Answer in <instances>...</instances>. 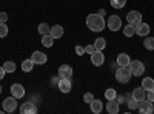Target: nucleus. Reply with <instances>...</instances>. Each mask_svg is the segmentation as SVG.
<instances>
[{
    "instance_id": "bb28decb",
    "label": "nucleus",
    "mask_w": 154,
    "mask_h": 114,
    "mask_svg": "<svg viewBox=\"0 0 154 114\" xmlns=\"http://www.w3.org/2000/svg\"><path fill=\"white\" fill-rule=\"evenodd\" d=\"M3 69H5L6 72H14V71H16V63L11 62V60H9V62H5V63H3Z\"/></svg>"
},
{
    "instance_id": "ea45409f",
    "label": "nucleus",
    "mask_w": 154,
    "mask_h": 114,
    "mask_svg": "<svg viewBox=\"0 0 154 114\" xmlns=\"http://www.w3.org/2000/svg\"><path fill=\"white\" fill-rule=\"evenodd\" d=\"M97 14H100L102 17H103V16L106 14V11H105V9H99V12H97Z\"/></svg>"
},
{
    "instance_id": "423d86ee",
    "label": "nucleus",
    "mask_w": 154,
    "mask_h": 114,
    "mask_svg": "<svg viewBox=\"0 0 154 114\" xmlns=\"http://www.w3.org/2000/svg\"><path fill=\"white\" fill-rule=\"evenodd\" d=\"M108 28L111 29V31H119L120 28H122V19L119 17V16H111L109 19H108Z\"/></svg>"
},
{
    "instance_id": "2f4dec72",
    "label": "nucleus",
    "mask_w": 154,
    "mask_h": 114,
    "mask_svg": "<svg viewBox=\"0 0 154 114\" xmlns=\"http://www.w3.org/2000/svg\"><path fill=\"white\" fill-rule=\"evenodd\" d=\"M93 100H94V96H93L91 93H85V94H83V102H85V103H91Z\"/></svg>"
},
{
    "instance_id": "79ce46f5",
    "label": "nucleus",
    "mask_w": 154,
    "mask_h": 114,
    "mask_svg": "<svg viewBox=\"0 0 154 114\" xmlns=\"http://www.w3.org/2000/svg\"><path fill=\"white\" fill-rule=\"evenodd\" d=\"M0 94H2V86H0Z\"/></svg>"
},
{
    "instance_id": "a211bd4d",
    "label": "nucleus",
    "mask_w": 154,
    "mask_h": 114,
    "mask_svg": "<svg viewBox=\"0 0 154 114\" xmlns=\"http://www.w3.org/2000/svg\"><path fill=\"white\" fill-rule=\"evenodd\" d=\"M89 106H91V111L94 114H99V112H102V109H103V103H102V100H97V99H94L93 102L89 103Z\"/></svg>"
},
{
    "instance_id": "393cba45",
    "label": "nucleus",
    "mask_w": 154,
    "mask_h": 114,
    "mask_svg": "<svg viewBox=\"0 0 154 114\" xmlns=\"http://www.w3.org/2000/svg\"><path fill=\"white\" fill-rule=\"evenodd\" d=\"M123 34H125V37H133V35L136 34V29H134V25H130V23H128L126 26L123 28Z\"/></svg>"
},
{
    "instance_id": "f3484780",
    "label": "nucleus",
    "mask_w": 154,
    "mask_h": 114,
    "mask_svg": "<svg viewBox=\"0 0 154 114\" xmlns=\"http://www.w3.org/2000/svg\"><path fill=\"white\" fill-rule=\"evenodd\" d=\"M130 62H131L130 56L125 54V53H120V54L117 56V65H119V66H128V65H130Z\"/></svg>"
},
{
    "instance_id": "ddd939ff",
    "label": "nucleus",
    "mask_w": 154,
    "mask_h": 114,
    "mask_svg": "<svg viewBox=\"0 0 154 114\" xmlns=\"http://www.w3.org/2000/svg\"><path fill=\"white\" fill-rule=\"evenodd\" d=\"M71 75H72V68L69 65L59 66V77L60 79H71Z\"/></svg>"
},
{
    "instance_id": "a19ab883",
    "label": "nucleus",
    "mask_w": 154,
    "mask_h": 114,
    "mask_svg": "<svg viewBox=\"0 0 154 114\" xmlns=\"http://www.w3.org/2000/svg\"><path fill=\"white\" fill-rule=\"evenodd\" d=\"M111 66H112V69H117V66H119V65H117V62H116V63H112Z\"/></svg>"
},
{
    "instance_id": "20e7f679",
    "label": "nucleus",
    "mask_w": 154,
    "mask_h": 114,
    "mask_svg": "<svg viewBox=\"0 0 154 114\" xmlns=\"http://www.w3.org/2000/svg\"><path fill=\"white\" fill-rule=\"evenodd\" d=\"M137 108H139V112H142V114H151L154 111L152 102H149L148 99H143L140 102H137Z\"/></svg>"
},
{
    "instance_id": "dca6fc26",
    "label": "nucleus",
    "mask_w": 154,
    "mask_h": 114,
    "mask_svg": "<svg viewBox=\"0 0 154 114\" xmlns=\"http://www.w3.org/2000/svg\"><path fill=\"white\" fill-rule=\"evenodd\" d=\"M131 96L137 100V102H140V100H143V99H146V91L143 90L142 86L140 88H136V90H133V93H131Z\"/></svg>"
},
{
    "instance_id": "5701e85b",
    "label": "nucleus",
    "mask_w": 154,
    "mask_h": 114,
    "mask_svg": "<svg viewBox=\"0 0 154 114\" xmlns=\"http://www.w3.org/2000/svg\"><path fill=\"white\" fill-rule=\"evenodd\" d=\"M34 65H35V63H34L31 59H28V60H23V63H22V69H23L25 72H29V71H32Z\"/></svg>"
},
{
    "instance_id": "e433bc0d",
    "label": "nucleus",
    "mask_w": 154,
    "mask_h": 114,
    "mask_svg": "<svg viewBox=\"0 0 154 114\" xmlns=\"http://www.w3.org/2000/svg\"><path fill=\"white\" fill-rule=\"evenodd\" d=\"M5 74H6V71L3 69V66H0V80H2V79L5 77Z\"/></svg>"
},
{
    "instance_id": "4c0bfd02",
    "label": "nucleus",
    "mask_w": 154,
    "mask_h": 114,
    "mask_svg": "<svg viewBox=\"0 0 154 114\" xmlns=\"http://www.w3.org/2000/svg\"><path fill=\"white\" fill-rule=\"evenodd\" d=\"M116 100H117L119 103H123V100H125V96H117V97H116Z\"/></svg>"
},
{
    "instance_id": "6ab92c4d",
    "label": "nucleus",
    "mask_w": 154,
    "mask_h": 114,
    "mask_svg": "<svg viewBox=\"0 0 154 114\" xmlns=\"http://www.w3.org/2000/svg\"><path fill=\"white\" fill-rule=\"evenodd\" d=\"M49 34L53 35L54 39H60V37L63 35V28L60 26V25H54V26L49 29Z\"/></svg>"
},
{
    "instance_id": "c756f323",
    "label": "nucleus",
    "mask_w": 154,
    "mask_h": 114,
    "mask_svg": "<svg viewBox=\"0 0 154 114\" xmlns=\"http://www.w3.org/2000/svg\"><path fill=\"white\" fill-rule=\"evenodd\" d=\"M126 5V0H111V6L116 9H122Z\"/></svg>"
},
{
    "instance_id": "f704fd0d",
    "label": "nucleus",
    "mask_w": 154,
    "mask_h": 114,
    "mask_svg": "<svg viewBox=\"0 0 154 114\" xmlns=\"http://www.w3.org/2000/svg\"><path fill=\"white\" fill-rule=\"evenodd\" d=\"M146 99L149 100V102H152V103H154V90L146 91Z\"/></svg>"
},
{
    "instance_id": "0eeeda50",
    "label": "nucleus",
    "mask_w": 154,
    "mask_h": 114,
    "mask_svg": "<svg viewBox=\"0 0 154 114\" xmlns=\"http://www.w3.org/2000/svg\"><path fill=\"white\" fill-rule=\"evenodd\" d=\"M126 20L130 25H137V23L142 22V14H140L139 11H130L126 14Z\"/></svg>"
},
{
    "instance_id": "412c9836",
    "label": "nucleus",
    "mask_w": 154,
    "mask_h": 114,
    "mask_svg": "<svg viewBox=\"0 0 154 114\" xmlns=\"http://www.w3.org/2000/svg\"><path fill=\"white\" fill-rule=\"evenodd\" d=\"M53 43H54V37L51 35V34H45V35L42 37V45H43V46L51 48V46H53Z\"/></svg>"
},
{
    "instance_id": "7c9ffc66",
    "label": "nucleus",
    "mask_w": 154,
    "mask_h": 114,
    "mask_svg": "<svg viewBox=\"0 0 154 114\" xmlns=\"http://www.w3.org/2000/svg\"><path fill=\"white\" fill-rule=\"evenodd\" d=\"M6 35H8V26L0 22V37H6Z\"/></svg>"
},
{
    "instance_id": "f03ea898",
    "label": "nucleus",
    "mask_w": 154,
    "mask_h": 114,
    "mask_svg": "<svg viewBox=\"0 0 154 114\" xmlns=\"http://www.w3.org/2000/svg\"><path fill=\"white\" fill-rule=\"evenodd\" d=\"M128 69H130L131 75H142L145 72V65L140 60H131L130 65H128Z\"/></svg>"
},
{
    "instance_id": "c9c22d12",
    "label": "nucleus",
    "mask_w": 154,
    "mask_h": 114,
    "mask_svg": "<svg viewBox=\"0 0 154 114\" xmlns=\"http://www.w3.org/2000/svg\"><path fill=\"white\" fill-rule=\"evenodd\" d=\"M6 20H8V14H6V12H0V22L5 23Z\"/></svg>"
},
{
    "instance_id": "39448f33",
    "label": "nucleus",
    "mask_w": 154,
    "mask_h": 114,
    "mask_svg": "<svg viewBox=\"0 0 154 114\" xmlns=\"http://www.w3.org/2000/svg\"><path fill=\"white\" fill-rule=\"evenodd\" d=\"M3 111H6V112H14L16 111V108H17V99L12 96V97H8V99H5L3 100Z\"/></svg>"
},
{
    "instance_id": "4468645a",
    "label": "nucleus",
    "mask_w": 154,
    "mask_h": 114,
    "mask_svg": "<svg viewBox=\"0 0 154 114\" xmlns=\"http://www.w3.org/2000/svg\"><path fill=\"white\" fill-rule=\"evenodd\" d=\"M11 94L14 96L16 99H22L25 96V88L20 85V83H14L11 85Z\"/></svg>"
},
{
    "instance_id": "4be33fe9",
    "label": "nucleus",
    "mask_w": 154,
    "mask_h": 114,
    "mask_svg": "<svg viewBox=\"0 0 154 114\" xmlns=\"http://www.w3.org/2000/svg\"><path fill=\"white\" fill-rule=\"evenodd\" d=\"M106 46V40L103 39V37H99V39L94 42V48L96 51H103V48Z\"/></svg>"
},
{
    "instance_id": "6e6552de",
    "label": "nucleus",
    "mask_w": 154,
    "mask_h": 114,
    "mask_svg": "<svg viewBox=\"0 0 154 114\" xmlns=\"http://www.w3.org/2000/svg\"><path fill=\"white\" fill-rule=\"evenodd\" d=\"M31 60L35 63V65H43V63H46L48 57H46V54L42 53V51H34V53L31 54Z\"/></svg>"
},
{
    "instance_id": "9d476101",
    "label": "nucleus",
    "mask_w": 154,
    "mask_h": 114,
    "mask_svg": "<svg viewBox=\"0 0 154 114\" xmlns=\"http://www.w3.org/2000/svg\"><path fill=\"white\" fill-rule=\"evenodd\" d=\"M103 62H105V56L102 54V51H94L91 54V63L94 66H102Z\"/></svg>"
},
{
    "instance_id": "c85d7f7f",
    "label": "nucleus",
    "mask_w": 154,
    "mask_h": 114,
    "mask_svg": "<svg viewBox=\"0 0 154 114\" xmlns=\"http://www.w3.org/2000/svg\"><path fill=\"white\" fill-rule=\"evenodd\" d=\"M105 97H106V100H112V99L117 97V91H116L114 88H108L105 91Z\"/></svg>"
},
{
    "instance_id": "7ed1b4c3",
    "label": "nucleus",
    "mask_w": 154,
    "mask_h": 114,
    "mask_svg": "<svg viewBox=\"0 0 154 114\" xmlns=\"http://www.w3.org/2000/svg\"><path fill=\"white\" fill-rule=\"evenodd\" d=\"M116 79H117L120 83H128L131 79V72L128 69V66H119L116 69Z\"/></svg>"
},
{
    "instance_id": "9b49d317",
    "label": "nucleus",
    "mask_w": 154,
    "mask_h": 114,
    "mask_svg": "<svg viewBox=\"0 0 154 114\" xmlns=\"http://www.w3.org/2000/svg\"><path fill=\"white\" fill-rule=\"evenodd\" d=\"M57 86H59V91H62L63 94H68L71 91V86H72L71 85V79H60Z\"/></svg>"
},
{
    "instance_id": "b1692460",
    "label": "nucleus",
    "mask_w": 154,
    "mask_h": 114,
    "mask_svg": "<svg viewBox=\"0 0 154 114\" xmlns=\"http://www.w3.org/2000/svg\"><path fill=\"white\" fill-rule=\"evenodd\" d=\"M125 99H126V103H128V108H130V109H136L137 108V100L131 94H126Z\"/></svg>"
},
{
    "instance_id": "cd10ccee",
    "label": "nucleus",
    "mask_w": 154,
    "mask_h": 114,
    "mask_svg": "<svg viewBox=\"0 0 154 114\" xmlns=\"http://www.w3.org/2000/svg\"><path fill=\"white\" fill-rule=\"evenodd\" d=\"M38 34H42V35H45V34H49V25L48 23H40V25H38Z\"/></svg>"
},
{
    "instance_id": "a878e982",
    "label": "nucleus",
    "mask_w": 154,
    "mask_h": 114,
    "mask_svg": "<svg viewBox=\"0 0 154 114\" xmlns=\"http://www.w3.org/2000/svg\"><path fill=\"white\" fill-rule=\"evenodd\" d=\"M143 46L149 49V51H154V37H146L143 40Z\"/></svg>"
},
{
    "instance_id": "58836bf2",
    "label": "nucleus",
    "mask_w": 154,
    "mask_h": 114,
    "mask_svg": "<svg viewBox=\"0 0 154 114\" xmlns=\"http://www.w3.org/2000/svg\"><path fill=\"white\" fill-rule=\"evenodd\" d=\"M59 80H60V77H53V79H51V83H53V85H57Z\"/></svg>"
},
{
    "instance_id": "aec40b11",
    "label": "nucleus",
    "mask_w": 154,
    "mask_h": 114,
    "mask_svg": "<svg viewBox=\"0 0 154 114\" xmlns=\"http://www.w3.org/2000/svg\"><path fill=\"white\" fill-rule=\"evenodd\" d=\"M142 88L145 91H149V90H154V79L151 77H145L142 80Z\"/></svg>"
},
{
    "instance_id": "72a5a7b5",
    "label": "nucleus",
    "mask_w": 154,
    "mask_h": 114,
    "mask_svg": "<svg viewBox=\"0 0 154 114\" xmlns=\"http://www.w3.org/2000/svg\"><path fill=\"white\" fill-rule=\"evenodd\" d=\"M75 54H77V56H83V54H85V48L77 45V46H75Z\"/></svg>"
},
{
    "instance_id": "f8f14e48",
    "label": "nucleus",
    "mask_w": 154,
    "mask_h": 114,
    "mask_svg": "<svg viewBox=\"0 0 154 114\" xmlns=\"http://www.w3.org/2000/svg\"><path fill=\"white\" fill-rule=\"evenodd\" d=\"M38 109H37V106H35V103H32V102H25L22 106H20V112L22 114H35Z\"/></svg>"
},
{
    "instance_id": "2eb2a0df",
    "label": "nucleus",
    "mask_w": 154,
    "mask_h": 114,
    "mask_svg": "<svg viewBox=\"0 0 154 114\" xmlns=\"http://www.w3.org/2000/svg\"><path fill=\"white\" fill-rule=\"evenodd\" d=\"M119 106H120V103H119L116 99L108 100V103H106V111H108L109 114H117V112H119V109H120Z\"/></svg>"
},
{
    "instance_id": "1a4fd4ad",
    "label": "nucleus",
    "mask_w": 154,
    "mask_h": 114,
    "mask_svg": "<svg viewBox=\"0 0 154 114\" xmlns=\"http://www.w3.org/2000/svg\"><path fill=\"white\" fill-rule=\"evenodd\" d=\"M134 29H136V34L142 35V37H146V35L149 34V25H148V23H143V22H140V23L134 25Z\"/></svg>"
},
{
    "instance_id": "f257e3e1",
    "label": "nucleus",
    "mask_w": 154,
    "mask_h": 114,
    "mask_svg": "<svg viewBox=\"0 0 154 114\" xmlns=\"http://www.w3.org/2000/svg\"><path fill=\"white\" fill-rule=\"evenodd\" d=\"M86 26L94 32H99L105 28V20L100 14H89L86 17Z\"/></svg>"
},
{
    "instance_id": "473e14b6",
    "label": "nucleus",
    "mask_w": 154,
    "mask_h": 114,
    "mask_svg": "<svg viewBox=\"0 0 154 114\" xmlns=\"http://www.w3.org/2000/svg\"><path fill=\"white\" fill-rule=\"evenodd\" d=\"M94 51H96L94 45H86V46H85V53H86V54H93Z\"/></svg>"
}]
</instances>
